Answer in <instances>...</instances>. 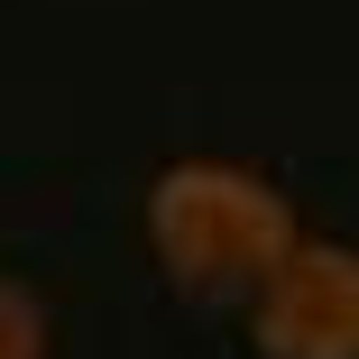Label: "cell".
Wrapping results in <instances>:
<instances>
[{
    "mask_svg": "<svg viewBox=\"0 0 359 359\" xmlns=\"http://www.w3.org/2000/svg\"><path fill=\"white\" fill-rule=\"evenodd\" d=\"M148 249L157 267L184 285V295H249L295 258V203H285L267 175L222 166V157H184L148 184Z\"/></svg>",
    "mask_w": 359,
    "mask_h": 359,
    "instance_id": "6da1fadb",
    "label": "cell"
},
{
    "mask_svg": "<svg viewBox=\"0 0 359 359\" xmlns=\"http://www.w3.org/2000/svg\"><path fill=\"white\" fill-rule=\"evenodd\" d=\"M249 341H258V359H359V249L304 240L258 285Z\"/></svg>",
    "mask_w": 359,
    "mask_h": 359,
    "instance_id": "7a4b0ae2",
    "label": "cell"
},
{
    "mask_svg": "<svg viewBox=\"0 0 359 359\" xmlns=\"http://www.w3.org/2000/svg\"><path fill=\"white\" fill-rule=\"evenodd\" d=\"M0 359H46V313H37L28 285H10V276H0Z\"/></svg>",
    "mask_w": 359,
    "mask_h": 359,
    "instance_id": "3957f363",
    "label": "cell"
}]
</instances>
